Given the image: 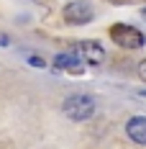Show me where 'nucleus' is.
Segmentation results:
<instances>
[{"instance_id":"f257e3e1","label":"nucleus","mask_w":146,"mask_h":149,"mask_svg":"<svg viewBox=\"0 0 146 149\" xmlns=\"http://www.w3.org/2000/svg\"><path fill=\"white\" fill-rule=\"evenodd\" d=\"M95 108H98V103H95L92 95L74 93V95H69V98L62 103V113H64L67 118H72V121H87V118L95 116Z\"/></svg>"},{"instance_id":"423d86ee","label":"nucleus","mask_w":146,"mask_h":149,"mask_svg":"<svg viewBox=\"0 0 146 149\" xmlns=\"http://www.w3.org/2000/svg\"><path fill=\"white\" fill-rule=\"evenodd\" d=\"M54 67L57 70H67V72H72V74L82 72V67H80V62H77L74 54H57L54 57Z\"/></svg>"},{"instance_id":"f03ea898","label":"nucleus","mask_w":146,"mask_h":149,"mask_svg":"<svg viewBox=\"0 0 146 149\" xmlns=\"http://www.w3.org/2000/svg\"><path fill=\"white\" fill-rule=\"evenodd\" d=\"M110 39L116 41L118 46H123V49H141L144 46V33L138 29H133L128 23H116V26H110Z\"/></svg>"},{"instance_id":"39448f33","label":"nucleus","mask_w":146,"mask_h":149,"mask_svg":"<svg viewBox=\"0 0 146 149\" xmlns=\"http://www.w3.org/2000/svg\"><path fill=\"white\" fill-rule=\"evenodd\" d=\"M126 134L136 144H146V116H133V118H128Z\"/></svg>"},{"instance_id":"7ed1b4c3","label":"nucleus","mask_w":146,"mask_h":149,"mask_svg":"<svg viewBox=\"0 0 146 149\" xmlns=\"http://www.w3.org/2000/svg\"><path fill=\"white\" fill-rule=\"evenodd\" d=\"M62 15H64V21L69 26H85V23H90L95 18V10H92V5L85 3V0H72V3L64 5Z\"/></svg>"},{"instance_id":"20e7f679","label":"nucleus","mask_w":146,"mask_h":149,"mask_svg":"<svg viewBox=\"0 0 146 149\" xmlns=\"http://www.w3.org/2000/svg\"><path fill=\"white\" fill-rule=\"evenodd\" d=\"M74 52L87 64H102V59H105V49L100 46V41H92V39H85V41L74 44Z\"/></svg>"},{"instance_id":"0eeeda50","label":"nucleus","mask_w":146,"mask_h":149,"mask_svg":"<svg viewBox=\"0 0 146 149\" xmlns=\"http://www.w3.org/2000/svg\"><path fill=\"white\" fill-rule=\"evenodd\" d=\"M28 64H31V67H39V70L46 67V62L41 59V57H36V54H31V57H28Z\"/></svg>"},{"instance_id":"1a4fd4ad","label":"nucleus","mask_w":146,"mask_h":149,"mask_svg":"<svg viewBox=\"0 0 146 149\" xmlns=\"http://www.w3.org/2000/svg\"><path fill=\"white\" fill-rule=\"evenodd\" d=\"M144 15H146V8H144Z\"/></svg>"},{"instance_id":"6e6552de","label":"nucleus","mask_w":146,"mask_h":149,"mask_svg":"<svg viewBox=\"0 0 146 149\" xmlns=\"http://www.w3.org/2000/svg\"><path fill=\"white\" fill-rule=\"evenodd\" d=\"M138 74H141V80H146V59L138 64Z\"/></svg>"}]
</instances>
